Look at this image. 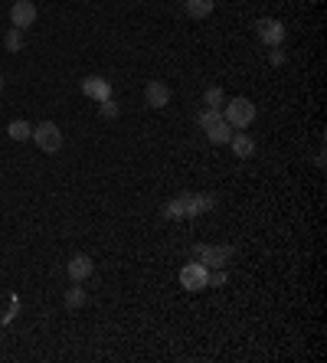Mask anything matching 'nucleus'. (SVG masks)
Listing matches in <instances>:
<instances>
[{
	"label": "nucleus",
	"mask_w": 327,
	"mask_h": 363,
	"mask_svg": "<svg viewBox=\"0 0 327 363\" xmlns=\"http://www.w3.org/2000/svg\"><path fill=\"white\" fill-rule=\"evenodd\" d=\"M213 206H216V200L209 193H180L177 200H170V203L164 206V216L167 219H186V216L207 213Z\"/></svg>",
	"instance_id": "1"
},
{
	"label": "nucleus",
	"mask_w": 327,
	"mask_h": 363,
	"mask_svg": "<svg viewBox=\"0 0 327 363\" xmlns=\"http://www.w3.org/2000/svg\"><path fill=\"white\" fill-rule=\"evenodd\" d=\"M223 118H226L229 128L246 131L252 121H255V102H252V98H246V95L229 98L226 105H223Z\"/></svg>",
	"instance_id": "2"
},
{
	"label": "nucleus",
	"mask_w": 327,
	"mask_h": 363,
	"mask_svg": "<svg viewBox=\"0 0 327 363\" xmlns=\"http://www.w3.org/2000/svg\"><path fill=\"white\" fill-rule=\"evenodd\" d=\"M30 138L36 141V148L46 150V154L63 150V131H59V125H56V121H40V125L33 128Z\"/></svg>",
	"instance_id": "3"
},
{
	"label": "nucleus",
	"mask_w": 327,
	"mask_h": 363,
	"mask_svg": "<svg viewBox=\"0 0 327 363\" xmlns=\"http://www.w3.org/2000/svg\"><path fill=\"white\" fill-rule=\"evenodd\" d=\"M255 36H259L265 46H282L285 43V23L275 20V17H262V20H255Z\"/></svg>",
	"instance_id": "4"
},
{
	"label": "nucleus",
	"mask_w": 327,
	"mask_h": 363,
	"mask_svg": "<svg viewBox=\"0 0 327 363\" xmlns=\"http://www.w3.org/2000/svg\"><path fill=\"white\" fill-rule=\"evenodd\" d=\"M207 278H209V268L203 262H186L180 268V288L186 291H203L207 288Z\"/></svg>",
	"instance_id": "5"
},
{
	"label": "nucleus",
	"mask_w": 327,
	"mask_h": 363,
	"mask_svg": "<svg viewBox=\"0 0 327 363\" xmlns=\"http://www.w3.org/2000/svg\"><path fill=\"white\" fill-rule=\"evenodd\" d=\"M193 258L196 262H203L207 268H226L229 258H232V249L229 246H196Z\"/></svg>",
	"instance_id": "6"
},
{
	"label": "nucleus",
	"mask_w": 327,
	"mask_h": 363,
	"mask_svg": "<svg viewBox=\"0 0 327 363\" xmlns=\"http://www.w3.org/2000/svg\"><path fill=\"white\" fill-rule=\"evenodd\" d=\"M36 17H40V10H36L33 0H17L10 7V26H17V30H30Z\"/></svg>",
	"instance_id": "7"
},
{
	"label": "nucleus",
	"mask_w": 327,
	"mask_h": 363,
	"mask_svg": "<svg viewBox=\"0 0 327 363\" xmlns=\"http://www.w3.org/2000/svg\"><path fill=\"white\" fill-rule=\"evenodd\" d=\"M82 95L92 98V102H105V98H111V82L102 75H86L82 79Z\"/></svg>",
	"instance_id": "8"
},
{
	"label": "nucleus",
	"mask_w": 327,
	"mask_h": 363,
	"mask_svg": "<svg viewBox=\"0 0 327 363\" xmlns=\"http://www.w3.org/2000/svg\"><path fill=\"white\" fill-rule=\"evenodd\" d=\"M144 102L151 108H164L170 102V86H167V82H157V79L147 82V86H144Z\"/></svg>",
	"instance_id": "9"
},
{
	"label": "nucleus",
	"mask_w": 327,
	"mask_h": 363,
	"mask_svg": "<svg viewBox=\"0 0 327 363\" xmlns=\"http://www.w3.org/2000/svg\"><path fill=\"white\" fill-rule=\"evenodd\" d=\"M65 272H69V278H72V281H86V278L95 272V265H92V258H88V256H82V252H79V256L69 258Z\"/></svg>",
	"instance_id": "10"
},
{
	"label": "nucleus",
	"mask_w": 327,
	"mask_h": 363,
	"mask_svg": "<svg viewBox=\"0 0 327 363\" xmlns=\"http://www.w3.org/2000/svg\"><path fill=\"white\" fill-rule=\"evenodd\" d=\"M229 148H232V154H236V157L246 160V157H252V154H255V141H252L246 131H236V134L229 138Z\"/></svg>",
	"instance_id": "11"
},
{
	"label": "nucleus",
	"mask_w": 327,
	"mask_h": 363,
	"mask_svg": "<svg viewBox=\"0 0 327 363\" xmlns=\"http://www.w3.org/2000/svg\"><path fill=\"white\" fill-rule=\"evenodd\" d=\"M184 7L190 20H207L213 7H216V0H184Z\"/></svg>",
	"instance_id": "12"
},
{
	"label": "nucleus",
	"mask_w": 327,
	"mask_h": 363,
	"mask_svg": "<svg viewBox=\"0 0 327 363\" xmlns=\"http://www.w3.org/2000/svg\"><path fill=\"white\" fill-rule=\"evenodd\" d=\"M207 138L213 141V144H229V138H232V131H229L226 118H223V121H216V125H209V128H207Z\"/></svg>",
	"instance_id": "13"
},
{
	"label": "nucleus",
	"mask_w": 327,
	"mask_h": 363,
	"mask_svg": "<svg viewBox=\"0 0 327 363\" xmlns=\"http://www.w3.org/2000/svg\"><path fill=\"white\" fill-rule=\"evenodd\" d=\"M3 46H7V53H20L23 46H26V36H23V30L10 26V30H7V36H3Z\"/></svg>",
	"instance_id": "14"
},
{
	"label": "nucleus",
	"mask_w": 327,
	"mask_h": 363,
	"mask_svg": "<svg viewBox=\"0 0 327 363\" xmlns=\"http://www.w3.org/2000/svg\"><path fill=\"white\" fill-rule=\"evenodd\" d=\"M203 105L207 108H223L226 105V92H223L219 86H209L207 92H203Z\"/></svg>",
	"instance_id": "15"
},
{
	"label": "nucleus",
	"mask_w": 327,
	"mask_h": 363,
	"mask_svg": "<svg viewBox=\"0 0 327 363\" xmlns=\"http://www.w3.org/2000/svg\"><path fill=\"white\" fill-rule=\"evenodd\" d=\"M65 308H69V311H76V308H82V304H86V288H79V281H76V285H72V288H69V291H65Z\"/></svg>",
	"instance_id": "16"
},
{
	"label": "nucleus",
	"mask_w": 327,
	"mask_h": 363,
	"mask_svg": "<svg viewBox=\"0 0 327 363\" xmlns=\"http://www.w3.org/2000/svg\"><path fill=\"white\" fill-rule=\"evenodd\" d=\"M7 134H10L13 141H26L33 134V125L30 121H10V125H7Z\"/></svg>",
	"instance_id": "17"
},
{
	"label": "nucleus",
	"mask_w": 327,
	"mask_h": 363,
	"mask_svg": "<svg viewBox=\"0 0 327 363\" xmlns=\"http://www.w3.org/2000/svg\"><path fill=\"white\" fill-rule=\"evenodd\" d=\"M196 121H200V128L207 131L209 125H216V121H223V108H207V111H200V118H196Z\"/></svg>",
	"instance_id": "18"
},
{
	"label": "nucleus",
	"mask_w": 327,
	"mask_h": 363,
	"mask_svg": "<svg viewBox=\"0 0 327 363\" xmlns=\"http://www.w3.org/2000/svg\"><path fill=\"white\" fill-rule=\"evenodd\" d=\"M98 115L105 118V121H115V118H118V105H115L111 98H105V102H98Z\"/></svg>",
	"instance_id": "19"
},
{
	"label": "nucleus",
	"mask_w": 327,
	"mask_h": 363,
	"mask_svg": "<svg viewBox=\"0 0 327 363\" xmlns=\"http://www.w3.org/2000/svg\"><path fill=\"white\" fill-rule=\"evenodd\" d=\"M219 285H226V272H223V268H209L207 288H219Z\"/></svg>",
	"instance_id": "20"
},
{
	"label": "nucleus",
	"mask_w": 327,
	"mask_h": 363,
	"mask_svg": "<svg viewBox=\"0 0 327 363\" xmlns=\"http://www.w3.org/2000/svg\"><path fill=\"white\" fill-rule=\"evenodd\" d=\"M269 63H272V65H282V63H285V53H272V56H269Z\"/></svg>",
	"instance_id": "21"
},
{
	"label": "nucleus",
	"mask_w": 327,
	"mask_h": 363,
	"mask_svg": "<svg viewBox=\"0 0 327 363\" xmlns=\"http://www.w3.org/2000/svg\"><path fill=\"white\" fill-rule=\"evenodd\" d=\"M0 88H3V75H0Z\"/></svg>",
	"instance_id": "22"
}]
</instances>
